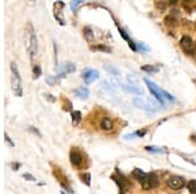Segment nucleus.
Listing matches in <instances>:
<instances>
[{"instance_id": "obj_1", "label": "nucleus", "mask_w": 196, "mask_h": 194, "mask_svg": "<svg viewBox=\"0 0 196 194\" xmlns=\"http://www.w3.org/2000/svg\"><path fill=\"white\" fill-rule=\"evenodd\" d=\"M24 42H25V47L29 51V55H30V59L33 60L37 55L38 51V40L36 36V32L33 29L32 24H28L26 29H25V34H24Z\"/></svg>"}, {"instance_id": "obj_2", "label": "nucleus", "mask_w": 196, "mask_h": 194, "mask_svg": "<svg viewBox=\"0 0 196 194\" xmlns=\"http://www.w3.org/2000/svg\"><path fill=\"white\" fill-rule=\"evenodd\" d=\"M11 87L12 92L16 97L22 96V83H21V76L18 72V67L16 64V62L11 63Z\"/></svg>"}, {"instance_id": "obj_3", "label": "nucleus", "mask_w": 196, "mask_h": 194, "mask_svg": "<svg viewBox=\"0 0 196 194\" xmlns=\"http://www.w3.org/2000/svg\"><path fill=\"white\" fill-rule=\"evenodd\" d=\"M158 177H157L156 173H148L140 180V184H141V188L144 190H150L153 188H157L158 186Z\"/></svg>"}, {"instance_id": "obj_4", "label": "nucleus", "mask_w": 196, "mask_h": 194, "mask_svg": "<svg viewBox=\"0 0 196 194\" xmlns=\"http://www.w3.org/2000/svg\"><path fill=\"white\" fill-rule=\"evenodd\" d=\"M144 81H145V84L148 85V89L150 91V93H152V96H154V99H157L160 101L161 104H165V99H164V96H162V89L160 88V87H157L153 81H150L149 79H144Z\"/></svg>"}, {"instance_id": "obj_5", "label": "nucleus", "mask_w": 196, "mask_h": 194, "mask_svg": "<svg viewBox=\"0 0 196 194\" xmlns=\"http://www.w3.org/2000/svg\"><path fill=\"white\" fill-rule=\"evenodd\" d=\"M81 77H82V80H84V83L89 85L92 83H94L98 77H100V74H98L97 70L84 68V70H82V72H81Z\"/></svg>"}, {"instance_id": "obj_6", "label": "nucleus", "mask_w": 196, "mask_h": 194, "mask_svg": "<svg viewBox=\"0 0 196 194\" xmlns=\"http://www.w3.org/2000/svg\"><path fill=\"white\" fill-rule=\"evenodd\" d=\"M168 186L173 190H178V189H182L184 186V178L180 177V176H171L168 178Z\"/></svg>"}, {"instance_id": "obj_7", "label": "nucleus", "mask_w": 196, "mask_h": 194, "mask_svg": "<svg viewBox=\"0 0 196 194\" xmlns=\"http://www.w3.org/2000/svg\"><path fill=\"white\" fill-rule=\"evenodd\" d=\"M76 70V67L73 63H64V64H62V66H56L55 67V71H56V74L59 77H63V76H66L67 74H71V72H75Z\"/></svg>"}, {"instance_id": "obj_8", "label": "nucleus", "mask_w": 196, "mask_h": 194, "mask_svg": "<svg viewBox=\"0 0 196 194\" xmlns=\"http://www.w3.org/2000/svg\"><path fill=\"white\" fill-rule=\"evenodd\" d=\"M70 159H71V164L73 167L76 168H80L82 165V163H84V157H82V155L80 151H77V149H71L70 152Z\"/></svg>"}, {"instance_id": "obj_9", "label": "nucleus", "mask_w": 196, "mask_h": 194, "mask_svg": "<svg viewBox=\"0 0 196 194\" xmlns=\"http://www.w3.org/2000/svg\"><path fill=\"white\" fill-rule=\"evenodd\" d=\"M112 178H114L115 182L118 184V185H119L122 193H126V192L130 189V181L127 180V178H126L122 173H119L118 176H112Z\"/></svg>"}, {"instance_id": "obj_10", "label": "nucleus", "mask_w": 196, "mask_h": 194, "mask_svg": "<svg viewBox=\"0 0 196 194\" xmlns=\"http://www.w3.org/2000/svg\"><path fill=\"white\" fill-rule=\"evenodd\" d=\"M134 104L137 106V108H140V109H143V110H146V111H154L156 109L153 108V105H152L150 103H148L146 100L144 99H134Z\"/></svg>"}, {"instance_id": "obj_11", "label": "nucleus", "mask_w": 196, "mask_h": 194, "mask_svg": "<svg viewBox=\"0 0 196 194\" xmlns=\"http://www.w3.org/2000/svg\"><path fill=\"white\" fill-rule=\"evenodd\" d=\"M194 43H195V42L192 41V38L188 37V36H183L182 38H180V46H182V49H183L184 51L190 50V49L192 47Z\"/></svg>"}, {"instance_id": "obj_12", "label": "nucleus", "mask_w": 196, "mask_h": 194, "mask_svg": "<svg viewBox=\"0 0 196 194\" xmlns=\"http://www.w3.org/2000/svg\"><path fill=\"white\" fill-rule=\"evenodd\" d=\"M122 88H123L126 92H128V93L143 95V91H141V88H139L137 85H134V84H123V85H122Z\"/></svg>"}, {"instance_id": "obj_13", "label": "nucleus", "mask_w": 196, "mask_h": 194, "mask_svg": "<svg viewBox=\"0 0 196 194\" xmlns=\"http://www.w3.org/2000/svg\"><path fill=\"white\" fill-rule=\"evenodd\" d=\"M112 127H114V123H112V121L110 118H102L101 121V129L105 130V131H110V130H112Z\"/></svg>"}, {"instance_id": "obj_14", "label": "nucleus", "mask_w": 196, "mask_h": 194, "mask_svg": "<svg viewBox=\"0 0 196 194\" xmlns=\"http://www.w3.org/2000/svg\"><path fill=\"white\" fill-rule=\"evenodd\" d=\"M104 68L109 72L110 75H112V76H115V77H119L120 76V72H119V70L116 68V67H114V66H111V64H104Z\"/></svg>"}, {"instance_id": "obj_15", "label": "nucleus", "mask_w": 196, "mask_h": 194, "mask_svg": "<svg viewBox=\"0 0 196 194\" xmlns=\"http://www.w3.org/2000/svg\"><path fill=\"white\" fill-rule=\"evenodd\" d=\"M75 93L80 97V99L85 100V99H88V96H89V91H88L85 87H81V88H78V89L75 91Z\"/></svg>"}, {"instance_id": "obj_16", "label": "nucleus", "mask_w": 196, "mask_h": 194, "mask_svg": "<svg viewBox=\"0 0 196 194\" xmlns=\"http://www.w3.org/2000/svg\"><path fill=\"white\" fill-rule=\"evenodd\" d=\"M141 71H145V72H148V74H157V72L160 71V67L148 64V66H143V67H141Z\"/></svg>"}, {"instance_id": "obj_17", "label": "nucleus", "mask_w": 196, "mask_h": 194, "mask_svg": "<svg viewBox=\"0 0 196 194\" xmlns=\"http://www.w3.org/2000/svg\"><path fill=\"white\" fill-rule=\"evenodd\" d=\"M164 21H165V25L166 26H176V18L173 16V14L166 16Z\"/></svg>"}, {"instance_id": "obj_18", "label": "nucleus", "mask_w": 196, "mask_h": 194, "mask_svg": "<svg viewBox=\"0 0 196 194\" xmlns=\"http://www.w3.org/2000/svg\"><path fill=\"white\" fill-rule=\"evenodd\" d=\"M146 151H149V152H156V153H164L166 149L162 148V147H156V146H146L145 147Z\"/></svg>"}, {"instance_id": "obj_19", "label": "nucleus", "mask_w": 196, "mask_h": 194, "mask_svg": "<svg viewBox=\"0 0 196 194\" xmlns=\"http://www.w3.org/2000/svg\"><path fill=\"white\" fill-rule=\"evenodd\" d=\"M84 36H85V38L88 41H93L94 40V36H93V30H92V28H89V26H85L84 28Z\"/></svg>"}, {"instance_id": "obj_20", "label": "nucleus", "mask_w": 196, "mask_h": 194, "mask_svg": "<svg viewBox=\"0 0 196 194\" xmlns=\"http://www.w3.org/2000/svg\"><path fill=\"white\" fill-rule=\"evenodd\" d=\"M72 123L73 125H77L78 122L81 121V113L78 110H76V111H72Z\"/></svg>"}, {"instance_id": "obj_21", "label": "nucleus", "mask_w": 196, "mask_h": 194, "mask_svg": "<svg viewBox=\"0 0 196 194\" xmlns=\"http://www.w3.org/2000/svg\"><path fill=\"white\" fill-rule=\"evenodd\" d=\"M146 173H144L143 171H141V169H139V168H136V169H134V172H132V176H134L136 180H141V178H143L144 176H145Z\"/></svg>"}, {"instance_id": "obj_22", "label": "nucleus", "mask_w": 196, "mask_h": 194, "mask_svg": "<svg viewBox=\"0 0 196 194\" xmlns=\"http://www.w3.org/2000/svg\"><path fill=\"white\" fill-rule=\"evenodd\" d=\"M80 177H81V180L84 181L85 185H90V173L89 172L80 173Z\"/></svg>"}, {"instance_id": "obj_23", "label": "nucleus", "mask_w": 196, "mask_h": 194, "mask_svg": "<svg viewBox=\"0 0 196 194\" xmlns=\"http://www.w3.org/2000/svg\"><path fill=\"white\" fill-rule=\"evenodd\" d=\"M187 189L191 194H196V180H191L187 184Z\"/></svg>"}, {"instance_id": "obj_24", "label": "nucleus", "mask_w": 196, "mask_h": 194, "mask_svg": "<svg viewBox=\"0 0 196 194\" xmlns=\"http://www.w3.org/2000/svg\"><path fill=\"white\" fill-rule=\"evenodd\" d=\"M102 88H104L105 91H107V92H114V91H115V88L111 85L110 81H107V80L104 81V84H102Z\"/></svg>"}, {"instance_id": "obj_25", "label": "nucleus", "mask_w": 196, "mask_h": 194, "mask_svg": "<svg viewBox=\"0 0 196 194\" xmlns=\"http://www.w3.org/2000/svg\"><path fill=\"white\" fill-rule=\"evenodd\" d=\"M92 50H101V51L110 52L111 49H110V47H106V46H104V45H98V46H92Z\"/></svg>"}, {"instance_id": "obj_26", "label": "nucleus", "mask_w": 196, "mask_h": 194, "mask_svg": "<svg viewBox=\"0 0 196 194\" xmlns=\"http://www.w3.org/2000/svg\"><path fill=\"white\" fill-rule=\"evenodd\" d=\"M33 74H34V79H37V77L41 76V74H42L41 67H39V66H34L33 67Z\"/></svg>"}, {"instance_id": "obj_27", "label": "nucleus", "mask_w": 196, "mask_h": 194, "mask_svg": "<svg viewBox=\"0 0 196 194\" xmlns=\"http://www.w3.org/2000/svg\"><path fill=\"white\" fill-rule=\"evenodd\" d=\"M162 96H164V99H166V100H169V101H174V100H175L174 97L171 96V95L169 93V92H166L165 89H162Z\"/></svg>"}, {"instance_id": "obj_28", "label": "nucleus", "mask_w": 196, "mask_h": 194, "mask_svg": "<svg viewBox=\"0 0 196 194\" xmlns=\"http://www.w3.org/2000/svg\"><path fill=\"white\" fill-rule=\"evenodd\" d=\"M46 83L50 84V85H54V84L56 83V77H54V76H47V77H46Z\"/></svg>"}, {"instance_id": "obj_29", "label": "nucleus", "mask_w": 196, "mask_h": 194, "mask_svg": "<svg viewBox=\"0 0 196 194\" xmlns=\"http://www.w3.org/2000/svg\"><path fill=\"white\" fill-rule=\"evenodd\" d=\"M137 49H140L141 51H149V47L146 46V45H144L143 42H139V43H137Z\"/></svg>"}, {"instance_id": "obj_30", "label": "nucleus", "mask_w": 196, "mask_h": 194, "mask_svg": "<svg viewBox=\"0 0 196 194\" xmlns=\"http://www.w3.org/2000/svg\"><path fill=\"white\" fill-rule=\"evenodd\" d=\"M186 52H187L188 55H196V42H195L194 45H192V47H191L190 50H187Z\"/></svg>"}, {"instance_id": "obj_31", "label": "nucleus", "mask_w": 196, "mask_h": 194, "mask_svg": "<svg viewBox=\"0 0 196 194\" xmlns=\"http://www.w3.org/2000/svg\"><path fill=\"white\" fill-rule=\"evenodd\" d=\"M118 29H119V33H120V36H122V37H123V38H124V40H126V41H128V42H130L131 40H130V37H128V36H127V33H126V32H124V30H123V29H122L120 26H119V28H118Z\"/></svg>"}, {"instance_id": "obj_32", "label": "nucleus", "mask_w": 196, "mask_h": 194, "mask_svg": "<svg viewBox=\"0 0 196 194\" xmlns=\"http://www.w3.org/2000/svg\"><path fill=\"white\" fill-rule=\"evenodd\" d=\"M127 79H128V81L131 84H134V85H137V79L134 76V75H128L127 76Z\"/></svg>"}, {"instance_id": "obj_33", "label": "nucleus", "mask_w": 196, "mask_h": 194, "mask_svg": "<svg viewBox=\"0 0 196 194\" xmlns=\"http://www.w3.org/2000/svg\"><path fill=\"white\" fill-rule=\"evenodd\" d=\"M24 178H26L28 181H36V177L32 176V174H29V173H24Z\"/></svg>"}, {"instance_id": "obj_34", "label": "nucleus", "mask_w": 196, "mask_h": 194, "mask_svg": "<svg viewBox=\"0 0 196 194\" xmlns=\"http://www.w3.org/2000/svg\"><path fill=\"white\" fill-rule=\"evenodd\" d=\"M4 138H6V142L9 144V147H13V146H14V143H13L12 140H11V138H9V135H8V134H6V135H4Z\"/></svg>"}, {"instance_id": "obj_35", "label": "nucleus", "mask_w": 196, "mask_h": 194, "mask_svg": "<svg viewBox=\"0 0 196 194\" xmlns=\"http://www.w3.org/2000/svg\"><path fill=\"white\" fill-rule=\"evenodd\" d=\"M81 3H82V2H80V0H78V2H77V0H76V2H72V3H71V9H73V11H75L76 7L80 6Z\"/></svg>"}, {"instance_id": "obj_36", "label": "nucleus", "mask_w": 196, "mask_h": 194, "mask_svg": "<svg viewBox=\"0 0 196 194\" xmlns=\"http://www.w3.org/2000/svg\"><path fill=\"white\" fill-rule=\"evenodd\" d=\"M135 137H137L136 131H135V133H132V134H127V135H124V139H134Z\"/></svg>"}, {"instance_id": "obj_37", "label": "nucleus", "mask_w": 196, "mask_h": 194, "mask_svg": "<svg viewBox=\"0 0 196 194\" xmlns=\"http://www.w3.org/2000/svg\"><path fill=\"white\" fill-rule=\"evenodd\" d=\"M29 130H30V131H33L34 134H37V135H38V137H42V134H41V133H39V131H38V130H37V129H34V127H33V126H29Z\"/></svg>"}, {"instance_id": "obj_38", "label": "nucleus", "mask_w": 196, "mask_h": 194, "mask_svg": "<svg viewBox=\"0 0 196 194\" xmlns=\"http://www.w3.org/2000/svg\"><path fill=\"white\" fill-rule=\"evenodd\" d=\"M136 134H137V137H144V135L146 134V130L144 129V130H139V131H136Z\"/></svg>"}, {"instance_id": "obj_39", "label": "nucleus", "mask_w": 196, "mask_h": 194, "mask_svg": "<svg viewBox=\"0 0 196 194\" xmlns=\"http://www.w3.org/2000/svg\"><path fill=\"white\" fill-rule=\"evenodd\" d=\"M128 46H130V47H131V49H132V50H134V51H136V50H137V46L135 45V42L130 41V42H128Z\"/></svg>"}, {"instance_id": "obj_40", "label": "nucleus", "mask_w": 196, "mask_h": 194, "mask_svg": "<svg viewBox=\"0 0 196 194\" xmlns=\"http://www.w3.org/2000/svg\"><path fill=\"white\" fill-rule=\"evenodd\" d=\"M11 165H12V168L14 169V171H17V169H18L20 167H21V164H20V163H12Z\"/></svg>"}, {"instance_id": "obj_41", "label": "nucleus", "mask_w": 196, "mask_h": 194, "mask_svg": "<svg viewBox=\"0 0 196 194\" xmlns=\"http://www.w3.org/2000/svg\"><path fill=\"white\" fill-rule=\"evenodd\" d=\"M156 6H157V8H160V9H165V4L162 3V4H161V3H156Z\"/></svg>"}, {"instance_id": "obj_42", "label": "nucleus", "mask_w": 196, "mask_h": 194, "mask_svg": "<svg viewBox=\"0 0 196 194\" xmlns=\"http://www.w3.org/2000/svg\"><path fill=\"white\" fill-rule=\"evenodd\" d=\"M191 138H192V140H195V142H196V135H192Z\"/></svg>"}, {"instance_id": "obj_43", "label": "nucleus", "mask_w": 196, "mask_h": 194, "mask_svg": "<svg viewBox=\"0 0 196 194\" xmlns=\"http://www.w3.org/2000/svg\"><path fill=\"white\" fill-rule=\"evenodd\" d=\"M62 194H66V193H62Z\"/></svg>"}, {"instance_id": "obj_44", "label": "nucleus", "mask_w": 196, "mask_h": 194, "mask_svg": "<svg viewBox=\"0 0 196 194\" xmlns=\"http://www.w3.org/2000/svg\"><path fill=\"white\" fill-rule=\"evenodd\" d=\"M120 194H124V193H120Z\"/></svg>"}]
</instances>
